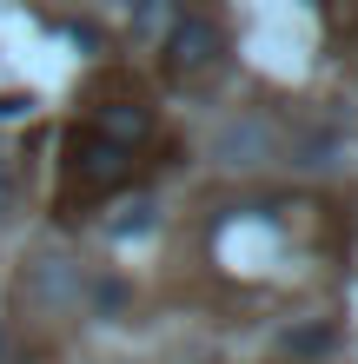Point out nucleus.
Returning a JSON list of instances; mask_svg holds the SVG:
<instances>
[{
  "mask_svg": "<svg viewBox=\"0 0 358 364\" xmlns=\"http://www.w3.org/2000/svg\"><path fill=\"white\" fill-rule=\"evenodd\" d=\"M14 212V173H7V159H0V219Z\"/></svg>",
  "mask_w": 358,
  "mask_h": 364,
  "instance_id": "obj_3",
  "label": "nucleus"
},
{
  "mask_svg": "<svg viewBox=\"0 0 358 364\" xmlns=\"http://www.w3.org/2000/svg\"><path fill=\"white\" fill-rule=\"evenodd\" d=\"M133 173H139V153H126L107 133H93V126L73 119L67 139H60V192H53V205L73 219V212L113 199L120 186H133Z\"/></svg>",
  "mask_w": 358,
  "mask_h": 364,
  "instance_id": "obj_1",
  "label": "nucleus"
},
{
  "mask_svg": "<svg viewBox=\"0 0 358 364\" xmlns=\"http://www.w3.org/2000/svg\"><path fill=\"white\" fill-rule=\"evenodd\" d=\"M159 67H166L173 87H206L226 67V27L213 14H179L159 40Z\"/></svg>",
  "mask_w": 358,
  "mask_h": 364,
  "instance_id": "obj_2",
  "label": "nucleus"
}]
</instances>
